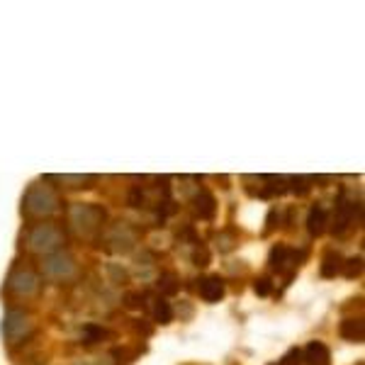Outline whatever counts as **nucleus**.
Listing matches in <instances>:
<instances>
[{
    "mask_svg": "<svg viewBox=\"0 0 365 365\" xmlns=\"http://www.w3.org/2000/svg\"><path fill=\"white\" fill-rule=\"evenodd\" d=\"M125 299H127V307H132V309H134V307H139V299H141V295H127Z\"/></svg>",
    "mask_w": 365,
    "mask_h": 365,
    "instance_id": "obj_25",
    "label": "nucleus"
},
{
    "mask_svg": "<svg viewBox=\"0 0 365 365\" xmlns=\"http://www.w3.org/2000/svg\"><path fill=\"white\" fill-rule=\"evenodd\" d=\"M158 290H161L163 295H175V292H178V278H175L173 273H163L161 278H158Z\"/></svg>",
    "mask_w": 365,
    "mask_h": 365,
    "instance_id": "obj_17",
    "label": "nucleus"
},
{
    "mask_svg": "<svg viewBox=\"0 0 365 365\" xmlns=\"http://www.w3.org/2000/svg\"><path fill=\"white\" fill-rule=\"evenodd\" d=\"M341 268H344V258H341L336 251H329L322 263V275L324 278H334Z\"/></svg>",
    "mask_w": 365,
    "mask_h": 365,
    "instance_id": "obj_14",
    "label": "nucleus"
},
{
    "mask_svg": "<svg viewBox=\"0 0 365 365\" xmlns=\"http://www.w3.org/2000/svg\"><path fill=\"white\" fill-rule=\"evenodd\" d=\"M192 205H195V212H197L200 220H212L217 212V200L210 190H200L195 200H192Z\"/></svg>",
    "mask_w": 365,
    "mask_h": 365,
    "instance_id": "obj_11",
    "label": "nucleus"
},
{
    "mask_svg": "<svg viewBox=\"0 0 365 365\" xmlns=\"http://www.w3.org/2000/svg\"><path fill=\"white\" fill-rule=\"evenodd\" d=\"M39 275L29 268H15L8 278V290L17 297H32L34 292H39Z\"/></svg>",
    "mask_w": 365,
    "mask_h": 365,
    "instance_id": "obj_6",
    "label": "nucleus"
},
{
    "mask_svg": "<svg viewBox=\"0 0 365 365\" xmlns=\"http://www.w3.org/2000/svg\"><path fill=\"white\" fill-rule=\"evenodd\" d=\"M129 205H132V207H141V205H144V190H141V187H132V192H129Z\"/></svg>",
    "mask_w": 365,
    "mask_h": 365,
    "instance_id": "obj_20",
    "label": "nucleus"
},
{
    "mask_svg": "<svg viewBox=\"0 0 365 365\" xmlns=\"http://www.w3.org/2000/svg\"><path fill=\"white\" fill-rule=\"evenodd\" d=\"M292 182V190L297 192V195H307V192L312 190V178H304V175H297V178H290Z\"/></svg>",
    "mask_w": 365,
    "mask_h": 365,
    "instance_id": "obj_19",
    "label": "nucleus"
},
{
    "mask_svg": "<svg viewBox=\"0 0 365 365\" xmlns=\"http://www.w3.org/2000/svg\"><path fill=\"white\" fill-rule=\"evenodd\" d=\"M76 268H78L76 266V258L66 251L51 253L42 263L44 275H49V278H54V280H68L71 275H76Z\"/></svg>",
    "mask_w": 365,
    "mask_h": 365,
    "instance_id": "obj_5",
    "label": "nucleus"
},
{
    "mask_svg": "<svg viewBox=\"0 0 365 365\" xmlns=\"http://www.w3.org/2000/svg\"><path fill=\"white\" fill-rule=\"evenodd\" d=\"M270 290H273V285H270V280H268V278H258V280H256V292H258L261 297L270 295Z\"/></svg>",
    "mask_w": 365,
    "mask_h": 365,
    "instance_id": "obj_21",
    "label": "nucleus"
},
{
    "mask_svg": "<svg viewBox=\"0 0 365 365\" xmlns=\"http://www.w3.org/2000/svg\"><path fill=\"white\" fill-rule=\"evenodd\" d=\"M51 180L66 182L68 187H91L88 182H96L93 175H51Z\"/></svg>",
    "mask_w": 365,
    "mask_h": 365,
    "instance_id": "obj_16",
    "label": "nucleus"
},
{
    "mask_svg": "<svg viewBox=\"0 0 365 365\" xmlns=\"http://www.w3.org/2000/svg\"><path fill=\"white\" fill-rule=\"evenodd\" d=\"M327 225H329V215L324 207H312L309 210V217H307V229L312 237H322L327 232Z\"/></svg>",
    "mask_w": 365,
    "mask_h": 365,
    "instance_id": "obj_12",
    "label": "nucleus"
},
{
    "mask_svg": "<svg viewBox=\"0 0 365 365\" xmlns=\"http://www.w3.org/2000/svg\"><path fill=\"white\" fill-rule=\"evenodd\" d=\"M353 215H356V205L353 202H346V200H341L336 205V215H334V234H344L346 229L351 227L353 222Z\"/></svg>",
    "mask_w": 365,
    "mask_h": 365,
    "instance_id": "obj_9",
    "label": "nucleus"
},
{
    "mask_svg": "<svg viewBox=\"0 0 365 365\" xmlns=\"http://www.w3.org/2000/svg\"><path fill=\"white\" fill-rule=\"evenodd\" d=\"M339 331L346 341H356V344H361V341L365 339V324H363V319H346V322H341Z\"/></svg>",
    "mask_w": 365,
    "mask_h": 365,
    "instance_id": "obj_13",
    "label": "nucleus"
},
{
    "mask_svg": "<svg viewBox=\"0 0 365 365\" xmlns=\"http://www.w3.org/2000/svg\"><path fill=\"white\" fill-rule=\"evenodd\" d=\"M192 261H195V266H207L210 263V253L205 246H200V249L195 251V256H192Z\"/></svg>",
    "mask_w": 365,
    "mask_h": 365,
    "instance_id": "obj_22",
    "label": "nucleus"
},
{
    "mask_svg": "<svg viewBox=\"0 0 365 365\" xmlns=\"http://www.w3.org/2000/svg\"><path fill=\"white\" fill-rule=\"evenodd\" d=\"M302 361L307 365H329V361H331V353H329V349L322 344V341H312L302 353Z\"/></svg>",
    "mask_w": 365,
    "mask_h": 365,
    "instance_id": "obj_10",
    "label": "nucleus"
},
{
    "mask_svg": "<svg viewBox=\"0 0 365 365\" xmlns=\"http://www.w3.org/2000/svg\"><path fill=\"white\" fill-rule=\"evenodd\" d=\"M154 319L158 324H170V319H173V307H170L166 297H158L154 302Z\"/></svg>",
    "mask_w": 365,
    "mask_h": 365,
    "instance_id": "obj_15",
    "label": "nucleus"
},
{
    "mask_svg": "<svg viewBox=\"0 0 365 365\" xmlns=\"http://www.w3.org/2000/svg\"><path fill=\"white\" fill-rule=\"evenodd\" d=\"M200 297L205 302H220L225 297V280L220 275H210V278L200 280Z\"/></svg>",
    "mask_w": 365,
    "mask_h": 365,
    "instance_id": "obj_7",
    "label": "nucleus"
},
{
    "mask_svg": "<svg viewBox=\"0 0 365 365\" xmlns=\"http://www.w3.org/2000/svg\"><path fill=\"white\" fill-rule=\"evenodd\" d=\"M361 258H351V261H349V268H346V275H349V278H353V275H358V273H361Z\"/></svg>",
    "mask_w": 365,
    "mask_h": 365,
    "instance_id": "obj_24",
    "label": "nucleus"
},
{
    "mask_svg": "<svg viewBox=\"0 0 365 365\" xmlns=\"http://www.w3.org/2000/svg\"><path fill=\"white\" fill-rule=\"evenodd\" d=\"M34 331V322L27 312L22 309H10L3 317V336L8 339V344H20L29 334Z\"/></svg>",
    "mask_w": 365,
    "mask_h": 365,
    "instance_id": "obj_4",
    "label": "nucleus"
},
{
    "mask_svg": "<svg viewBox=\"0 0 365 365\" xmlns=\"http://www.w3.org/2000/svg\"><path fill=\"white\" fill-rule=\"evenodd\" d=\"M105 222V210L98 207V205H73L71 210V225L78 229L81 234L91 237L96 234Z\"/></svg>",
    "mask_w": 365,
    "mask_h": 365,
    "instance_id": "obj_3",
    "label": "nucleus"
},
{
    "mask_svg": "<svg viewBox=\"0 0 365 365\" xmlns=\"http://www.w3.org/2000/svg\"><path fill=\"white\" fill-rule=\"evenodd\" d=\"M287 266H297V251H292L290 246H275L270 251V268L285 270Z\"/></svg>",
    "mask_w": 365,
    "mask_h": 365,
    "instance_id": "obj_8",
    "label": "nucleus"
},
{
    "mask_svg": "<svg viewBox=\"0 0 365 365\" xmlns=\"http://www.w3.org/2000/svg\"><path fill=\"white\" fill-rule=\"evenodd\" d=\"M27 244L34 253L51 256V253L61 251V246L66 244V234H63V229L56 225H37L32 232H29Z\"/></svg>",
    "mask_w": 365,
    "mask_h": 365,
    "instance_id": "obj_2",
    "label": "nucleus"
},
{
    "mask_svg": "<svg viewBox=\"0 0 365 365\" xmlns=\"http://www.w3.org/2000/svg\"><path fill=\"white\" fill-rule=\"evenodd\" d=\"M108 336V331H105L103 327H96V324H88L83 329V341L86 344H96V341H103Z\"/></svg>",
    "mask_w": 365,
    "mask_h": 365,
    "instance_id": "obj_18",
    "label": "nucleus"
},
{
    "mask_svg": "<svg viewBox=\"0 0 365 365\" xmlns=\"http://www.w3.org/2000/svg\"><path fill=\"white\" fill-rule=\"evenodd\" d=\"M22 210H25L27 217H34V220H44V217H51L58 210L56 190L51 185L34 182V185H29V190L25 192V200H22Z\"/></svg>",
    "mask_w": 365,
    "mask_h": 365,
    "instance_id": "obj_1",
    "label": "nucleus"
},
{
    "mask_svg": "<svg viewBox=\"0 0 365 365\" xmlns=\"http://www.w3.org/2000/svg\"><path fill=\"white\" fill-rule=\"evenodd\" d=\"M299 358H302V351H297V349H292L290 353H287L285 358L280 361V365H299Z\"/></svg>",
    "mask_w": 365,
    "mask_h": 365,
    "instance_id": "obj_23",
    "label": "nucleus"
}]
</instances>
